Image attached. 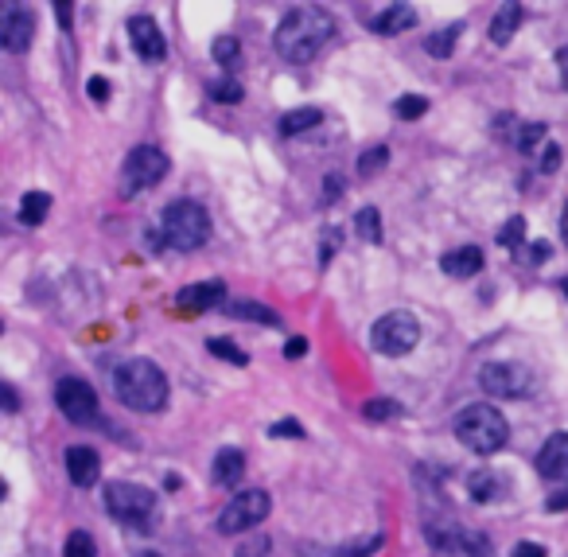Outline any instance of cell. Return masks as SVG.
<instances>
[{"instance_id":"47","label":"cell","mask_w":568,"mask_h":557,"mask_svg":"<svg viewBox=\"0 0 568 557\" xmlns=\"http://www.w3.org/2000/svg\"><path fill=\"white\" fill-rule=\"evenodd\" d=\"M557 70H561V82H564V90H568V43L557 51Z\"/></svg>"},{"instance_id":"41","label":"cell","mask_w":568,"mask_h":557,"mask_svg":"<svg viewBox=\"0 0 568 557\" xmlns=\"http://www.w3.org/2000/svg\"><path fill=\"white\" fill-rule=\"evenodd\" d=\"M510 557H549V550L542 546V541H518Z\"/></svg>"},{"instance_id":"36","label":"cell","mask_w":568,"mask_h":557,"mask_svg":"<svg viewBox=\"0 0 568 557\" xmlns=\"http://www.w3.org/2000/svg\"><path fill=\"white\" fill-rule=\"evenodd\" d=\"M269 550H273V541L265 538V534H250L242 541V546L234 550V557H269Z\"/></svg>"},{"instance_id":"5","label":"cell","mask_w":568,"mask_h":557,"mask_svg":"<svg viewBox=\"0 0 568 557\" xmlns=\"http://www.w3.org/2000/svg\"><path fill=\"white\" fill-rule=\"evenodd\" d=\"M168 168H171V160L164 149H156V144H137L121 164V195L133 199L144 192V187H156L168 175Z\"/></svg>"},{"instance_id":"3","label":"cell","mask_w":568,"mask_h":557,"mask_svg":"<svg viewBox=\"0 0 568 557\" xmlns=\"http://www.w3.org/2000/svg\"><path fill=\"white\" fill-rule=\"evenodd\" d=\"M451 429H456V441L463 448H471L475 457H491V452H499L510 441V425L491 402H475L468 409H460Z\"/></svg>"},{"instance_id":"16","label":"cell","mask_w":568,"mask_h":557,"mask_svg":"<svg viewBox=\"0 0 568 557\" xmlns=\"http://www.w3.org/2000/svg\"><path fill=\"white\" fill-rule=\"evenodd\" d=\"M226 300V285L222 281H202V285H187L176 292V304L183 312H207V308H218Z\"/></svg>"},{"instance_id":"2","label":"cell","mask_w":568,"mask_h":557,"mask_svg":"<svg viewBox=\"0 0 568 557\" xmlns=\"http://www.w3.org/2000/svg\"><path fill=\"white\" fill-rule=\"evenodd\" d=\"M113 394L137 414H160L168 405V374L152 359H125L113 366Z\"/></svg>"},{"instance_id":"31","label":"cell","mask_w":568,"mask_h":557,"mask_svg":"<svg viewBox=\"0 0 568 557\" xmlns=\"http://www.w3.org/2000/svg\"><path fill=\"white\" fill-rule=\"evenodd\" d=\"M386 164H389V149H386V144H374V149H367L358 156V175H362V180H370V175L382 172Z\"/></svg>"},{"instance_id":"11","label":"cell","mask_w":568,"mask_h":557,"mask_svg":"<svg viewBox=\"0 0 568 557\" xmlns=\"http://www.w3.org/2000/svg\"><path fill=\"white\" fill-rule=\"evenodd\" d=\"M55 405L75 425H90L98 417V394L90 383H82V378H63V383L55 386Z\"/></svg>"},{"instance_id":"42","label":"cell","mask_w":568,"mask_h":557,"mask_svg":"<svg viewBox=\"0 0 568 557\" xmlns=\"http://www.w3.org/2000/svg\"><path fill=\"white\" fill-rule=\"evenodd\" d=\"M86 94H90L94 101H106V98H109V82L101 79V75H94L90 82H86Z\"/></svg>"},{"instance_id":"35","label":"cell","mask_w":568,"mask_h":557,"mask_svg":"<svg viewBox=\"0 0 568 557\" xmlns=\"http://www.w3.org/2000/svg\"><path fill=\"white\" fill-rule=\"evenodd\" d=\"M207 351H211V355H218V359H230L234 366H250V355H245L242 347H234L230 340H207Z\"/></svg>"},{"instance_id":"51","label":"cell","mask_w":568,"mask_h":557,"mask_svg":"<svg viewBox=\"0 0 568 557\" xmlns=\"http://www.w3.org/2000/svg\"><path fill=\"white\" fill-rule=\"evenodd\" d=\"M564 297H568V281H564Z\"/></svg>"},{"instance_id":"7","label":"cell","mask_w":568,"mask_h":557,"mask_svg":"<svg viewBox=\"0 0 568 557\" xmlns=\"http://www.w3.org/2000/svg\"><path fill=\"white\" fill-rule=\"evenodd\" d=\"M420 343V324L413 312H386L377 324L370 328V347L377 355H409V351Z\"/></svg>"},{"instance_id":"4","label":"cell","mask_w":568,"mask_h":557,"mask_svg":"<svg viewBox=\"0 0 568 557\" xmlns=\"http://www.w3.org/2000/svg\"><path fill=\"white\" fill-rule=\"evenodd\" d=\"M164 238L176 250H199L211 238V215L195 199H176L164 207Z\"/></svg>"},{"instance_id":"33","label":"cell","mask_w":568,"mask_h":557,"mask_svg":"<svg viewBox=\"0 0 568 557\" xmlns=\"http://www.w3.org/2000/svg\"><path fill=\"white\" fill-rule=\"evenodd\" d=\"M526 242V218L514 215L510 223L499 230V246H506V250H518V246Z\"/></svg>"},{"instance_id":"30","label":"cell","mask_w":568,"mask_h":557,"mask_svg":"<svg viewBox=\"0 0 568 557\" xmlns=\"http://www.w3.org/2000/svg\"><path fill=\"white\" fill-rule=\"evenodd\" d=\"M401 414H405L401 402H393V398H374V402L362 405V417H367V421H393Z\"/></svg>"},{"instance_id":"12","label":"cell","mask_w":568,"mask_h":557,"mask_svg":"<svg viewBox=\"0 0 568 557\" xmlns=\"http://www.w3.org/2000/svg\"><path fill=\"white\" fill-rule=\"evenodd\" d=\"M36 39V16L24 5H5L0 8V47L12 55H24Z\"/></svg>"},{"instance_id":"39","label":"cell","mask_w":568,"mask_h":557,"mask_svg":"<svg viewBox=\"0 0 568 557\" xmlns=\"http://www.w3.org/2000/svg\"><path fill=\"white\" fill-rule=\"evenodd\" d=\"M346 192V184H343V175L339 172H331V175H324V203H335Z\"/></svg>"},{"instance_id":"48","label":"cell","mask_w":568,"mask_h":557,"mask_svg":"<svg viewBox=\"0 0 568 557\" xmlns=\"http://www.w3.org/2000/svg\"><path fill=\"white\" fill-rule=\"evenodd\" d=\"M561 238H564V246H568V203H564V211H561Z\"/></svg>"},{"instance_id":"14","label":"cell","mask_w":568,"mask_h":557,"mask_svg":"<svg viewBox=\"0 0 568 557\" xmlns=\"http://www.w3.org/2000/svg\"><path fill=\"white\" fill-rule=\"evenodd\" d=\"M63 464H67V476H70V483H75V488H94L98 476H101V457H98L90 445L67 448Z\"/></svg>"},{"instance_id":"32","label":"cell","mask_w":568,"mask_h":557,"mask_svg":"<svg viewBox=\"0 0 568 557\" xmlns=\"http://www.w3.org/2000/svg\"><path fill=\"white\" fill-rule=\"evenodd\" d=\"M542 141H545V125H542V121H530V125H518L514 149H518V152H533Z\"/></svg>"},{"instance_id":"34","label":"cell","mask_w":568,"mask_h":557,"mask_svg":"<svg viewBox=\"0 0 568 557\" xmlns=\"http://www.w3.org/2000/svg\"><path fill=\"white\" fill-rule=\"evenodd\" d=\"M63 557H98V546H94V538L86 534V531H75L67 538V546H63Z\"/></svg>"},{"instance_id":"17","label":"cell","mask_w":568,"mask_h":557,"mask_svg":"<svg viewBox=\"0 0 568 557\" xmlns=\"http://www.w3.org/2000/svg\"><path fill=\"white\" fill-rule=\"evenodd\" d=\"M417 24V8L413 5H389L386 12H377V16L367 24L374 36H401L405 27Z\"/></svg>"},{"instance_id":"10","label":"cell","mask_w":568,"mask_h":557,"mask_svg":"<svg viewBox=\"0 0 568 557\" xmlns=\"http://www.w3.org/2000/svg\"><path fill=\"white\" fill-rule=\"evenodd\" d=\"M429 541L451 557H491V541L475 531H460L456 522H425Z\"/></svg>"},{"instance_id":"37","label":"cell","mask_w":568,"mask_h":557,"mask_svg":"<svg viewBox=\"0 0 568 557\" xmlns=\"http://www.w3.org/2000/svg\"><path fill=\"white\" fill-rule=\"evenodd\" d=\"M269 436H293V441H304V429H300L296 417H284V421H273Z\"/></svg>"},{"instance_id":"21","label":"cell","mask_w":568,"mask_h":557,"mask_svg":"<svg viewBox=\"0 0 568 557\" xmlns=\"http://www.w3.org/2000/svg\"><path fill=\"white\" fill-rule=\"evenodd\" d=\"M502 488H506V479L499 472H471L468 476V495L475 503H494V499H502Z\"/></svg>"},{"instance_id":"28","label":"cell","mask_w":568,"mask_h":557,"mask_svg":"<svg viewBox=\"0 0 568 557\" xmlns=\"http://www.w3.org/2000/svg\"><path fill=\"white\" fill-rule=\"evenodd\" d=\"M425 113H429V98H420V94H401L393 101V117H401V121H417Z\"/></svg>"},{"instance_id":"26","label":"cell","mask_w":568,"mask_h":557,"mask_svg":"<svg viewBox=\"0 0 568 557\" xmlns=\"http://www.w3.org/2000/svg\"><path fill=\"white\" fill-rule=\"evenodd\" d=\"M211 55H214L218 67L238 70V63H242V43H238L234 36H218V39L211 43Z\"/></svg>"},{"instance_id":"38","label":"cell","mask_w":568,"mask_h":557,"mask_svg":"<svg viewBox=\"0 0 568 557\" xmlns=\"http://www.w3.org/2000/svg\"><path fill=\"white\" fill-rule=\"evenodd\" d=\"M561 160H564V152H561V144H557V141L542 144V172H557V168H561Z\"/></svg>"},{"instance_id":"25","label":"cell","mask_w":568,"mask_h":557,"mask_svg":"<svg viewBox=\"0 0 568 557\" xmlns=\"http://www.w3.org/2000/svg\"><path fill=\"white\" fill-rule=\"evenodd\" d=\"M47 211H51V195L47 192H27L20 199V223H27V226H39L43 218H47Z\"/></svg>"},{"instance_id":"23","label":"cell","mask_w":568,"mask_h":557,"mask_svg":"<svg viewBox=\"0 0 568 557\" xmlns=\"http://www.w3.org/2000/svg\"><path fill=\"white\" fill-rule=\"evenodd\" d=\"M460 36H463V20H451L448 27H440V32H432L425 39V51L432 58H451V55H456V39Z\"/></svg>"},{"instance_id":"40","label":"cell","mask_w":568,"mask_h":557,"mask_svg":"<svg viewBox=\"0 0 568 557\" xmlns=\"http://www.w3.org/2000/svg\"><path fill=\"white\" fill-rule=\"evenodd\" d=\"M339 238H343V230H339V226H327V230H324V254H319V261H324V266L331 261V254H335V246H339Z\"/></svg>"},{"instance_id":"6","label":"cell","mask_w":568,"mask_h":557,"mask_svg":"<svg viewBox=\"0 0 568 557\" xmlns=\"http://www.w3.org/2000/svg\"><path fill=\"white\" fill-rule=\"evenodd\" d=\"M106 510L137 531H149L156 519V491L140 488V483H109L106 488Z\"/></svg>"},{"instance_id":"43","label":"cell","mask_w":568,"mask_h":557,"mask_svg":"<svg viewBox=\"0 0 568 557\" xmlns=\"http://www.w3.org/2000/svg\"><path fill=\"white\" fill-rule=\"evenodd\" d=\"M545 510H549V515H557V510H568V483H564L561 491L549 495V499H545Z\"/></svg>"},{"instance_id":"8","label":"cell","mask_w":568,"mask_h":557,"mask_svg":"<svg viewBox=\"0 0 568 557\" xmlns=\"http://www.w3.org/2000/svg\"><path fill=\"white\" fill-rule=\"evenodd\" d=\"M269 507H273L269 491H261V488L238 491L234 499H230V503L222 507V515H218L214 531H218V534H226V538H230V534H245V531H253L257 522H265Z\"/></svg>"},{"instance_id":"45","label":"cell","mask_w":568,"mask_h":557,"mask_svg":"<svg viewBox=\"0 0 568 557\" xmlns=\"http://www.w3.org/2000/svg\"><path fill=\"white\" fill-rule=\"evenodd\" d=\"M304 351H308V340H304V335H293V340L284 343V355H288V359H300Z\"/></svg>"},{"instance_id":"19","label":"cell","mask_w":568,"mask_h":557,"mask_svg":"<svg viewBox=\"0 0 568 557\" xmlns=\"http://www.w3.org/2000/svg\"><path fill=\"white\" fill-rule=\"evenodd\" d=\"M245 472V457H242V448H218L214 452V468H211V476L218 488H238V479Z\"/></svg>"},{"instance_id":"29","label":"cell","mask_w":568,"mask_h":557,"mask_svg":"<svg viewBox=\"0 0 568 557\" xmlns=\"http://www.w3.org/2000/svg\"><path fill=\"white\" fill-rule=\"evenodd\" d=\"M207 94H211L214 101H222V106H238V101L245 98L242 82H234V79H214V82L207 86Z\"/></svg>"},{"instance_id":"20","label":"cell","mask_w":568,"mask_h":557,"mask_svg":"<svg viewBox=\"0 0 568 557\" xmlns=\"http://www.w3.org/2000/svg\"><path fill=\"white\" fill-rule=\"evenodd\" d=\"M234 320H250V324H265V328H281V316L273 312L269 304H261V300H226L222 304Z\"/></svg>"},{"instance_id":"1","label":"cell","mask_w":568,"mask_h":557,"mask_svg":"<svg viewBox=\"0 0 568 557\" xmlns=\"http://www.w3.org/2000/svg\"><path fill=\"white\" fill-rule=\"evenodd\" d=\"M335 36V20L327 16L324 8L315 5H296L284 12V20L276 24V36H273V47L284 63H312L319 55V47Z\"/></svg>"},{"instance_id":"49","label":"cell","mask_w":568,"mask_h":557,"mask_svg":"<svg viewBox=\"0 0 568 557\" xmlns=\"http://www.w3.org/2000/svg\"><path fill=\"white\" fill-rule=\"evenodd\" d=\"M55 16H59L63 27H67V20H70V5H55Z\"/></svg>"},{"instance_id":"24","label":"cell","mask_w":568,"mask_h":557,"mask_svg":"<svg viewBox=\"0 0 568 557\" xmlns=\"http://www.w3.org/2000/svg\"><path fill=\"white\" fill-rule=\"evenodd\" d=\"M319 121H324V113H319L315 106H300L293 113H284L281 121H276V129H281V137H296V133H304V129H315Z\"/></svg>"},{"instance_id":"46","label":"cell","mask_w":568,"mask_h":557,"mask_svg":"<svg viewBox=\"0 0 568 557\" xmlns=\"http://www.w3.org/2000/svg\"><path fill=\"white\" fill-rule=\"evenodd\" d=\"M526 257H530L533 266H537V261H545V257H549V246H545V242H533L530 250H526Z\"/></svg>"},{"instance_id":"15","label":"cell","mask_w":568,"mask_h":557,"mask_svg":"<svg viewBox=\"0 0 568 557\" xmlns=\"http://www.w3.org/2000/svg\"><path fill=\"white\" fill-rule=\"evenodd\" d=\"M537 472L545 479H568V433H553L537 452Z\"/></svg>"},{"instance_id":"18","label":"cell","mask_w":568,"mask_h":557,"mask_svg":"<svg viewBox=\"0 0 568 557\" xmlns=\"http://www.w3.org/2000/svg\"><path fill=\"white\" fill-rule=\"evenodd\" d=\"M440 269L448 273V277H475L479 269H483V250L479 246H460V250H448L444 257H440Z\"/></svg>"},{"instance_id":"50","label":"cell","mask_w":568,"mask_h":557,"mask_svg":"<svg viewBox=\"0 0 568 557\" xmlns=\"http://www.w3.org/2000/svg\"><path fill=\"white\" fill-rule=\"evenodd\" d=\"M140 557H160V553H140Z\"/></svg>"},{"instance_id":"22","label":"cell","mask_w":568,"mask_h":557,"mask_svg":"<svg viewBox=\"0 0 568 557\" xmlns=\"http://www.w3.org/2000/svg\"><path fill=\"white\" fill-rule=\"evenodd\" d=\"M522 20H526V8H522V5H506L499 16L491 20V43H499V47H502V43H510V39H514V32L522 27Z\"/></svg>"},{"instance_id":"13","label":"cell","mask_w":568,"mask_h":557,"mask_svg":"<svg viewBox=\"0 0 568 557\" xmlns=\"http://www.w3.org/2000/svg\"><path fill=\"white\" fill-rule=\"evenodd\" d=\"M129 39H133V47H137V55L144 58V63H160V58L168 55V39L156 27L152 16H133V20H129Z\"/></svg>"},{"instance_id":"44","label":"cell","mask_w":568,"mask_h":557,"mask_svg":"<svg viewBox=\"0 0 568 557\" xmlns=\"http://www.w3.org/2000/svg\"><path fill=\"white\" fill-rule=\"evenodd\" d=\"M0 398H5V409H8V414H16V409H20L16 386H12V383H5V386H0Z\"/></svg>"},{"instance_id":"27","label":"cell","mask_w":568,"mask_h":557,"mask_svg":"<svg viewBox=\"0 0 568 557\" xmlns=\"http://www.w3.org/2000/svg\"><path fill=\"white\" fill-rule=\"evenodd\" d=\"M355 230L362 242H382V215H377V207H362L355 215Z\"/></svg>"},{"instance_id":"9","label":"cell","mask_w":568,"mask_h":557,"mask_svg":"<svg viewBox=\"0 0 568 557\" xmlns=\"http://www.w3.org/2000/svg\"><path fill=\"white\" fill-rule=\"evenodd\" d=\"M479 386H483L491 398H526L533 390V374L530 366L522 363H487L483 371H479Z\"/></svg>"}]
</instances>
